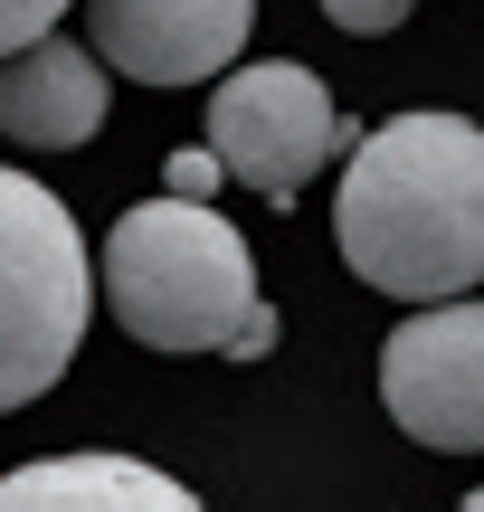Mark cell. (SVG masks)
Listing matches in <instances>:
<instances>
[{
    "label": "cell",
    "instance_id": "obj_1",
    "mask_svg": "<svg viewBox=\"0 0 484 512\" xmlns=\"http://www.w3.org/2000/svg\"><path fill=\"white\" fill-rule=\"evenodd\" d=\"M333 247L371 294L447 304L484 285V124L390 114L361 133L333 200Z\"/></svg>",
    "mask_w": 484,
    "mask_h": 512
},
{
    "label": "cell",
    "instance_id": "obj_2",
    "mask_svg": "<svg viewBox=\"0 0 484 512\" xmlns=\"http://www.w3.org/2000/svg\"><path fill=\"white\" fill-rule=\"evenodd\" d=\"M95 275H105L114 323H124L143 351H228L238 323L266 304L247 238L209 200H181V190L124 209Z\"/></svg>",
    "mask_w": 484,
    "mask_h": 512
},
{
    "label": "cell",
    "instance_id": "obj_3",
    "mask_svg": "<svg viewBox=\"0 0 484 512\" xmlns=\"http://www.w3.org/2000/svg\"><path fill=\"white\" fill-rule=\"evenodd\" d=\"M95 313V256L38 171L0 162V418L48 399Z\"/></svg>",
    "mask_w": 484,
    "mask_h": 512
},
{
    "label": "cell",
    "instance_id": "obj_4",
    "mask_svg": "<svg viewBox=\"0 0 484 512\" xmlns=\"http://www.w3.org/2000/svg\"><path fill=\"white\" fill-rule=\"evenodd\" d=\"M209 152L228 162V181H247L266 209H285L342 152V114L304 57H257V67H228L209 86Z\"/></svg>",
    "mask_w": 484,
    "mask_h": 512
},
{
    "label": "cell",
    "instance_id": "obj_5",
    "mask_svg": "<svg viewBox=\"0 0 484 512\" xmlns=\"http://www.w3.org/2000/svg\"><path fill=\"white\" fill-rule=\"evenodd\" d=\"M380 408L418 446H447V456L484 446V304L475 294H447L437 313H409L380 342Z\"/></svg>",
    "mask_w": 484,
    "mask_h": 512
},
{
    "label": "cell",
    "instance_id": "obj_6",
    "mask_svg": "<svg viewBox=\"0 0 484 512\" xmlns=\"http://www.w3.org/2000/svg\"><path fill=\"white\" fill-rule=\"evenodd\" d=\"M257 0H86V38L124 86H209L238 67Z\"/></svg>",
    "mask_w": 484,
    "mask_h": 512
},
{
    "label": "cell",
    "instance_id": "obj_7",
    "mask_svg": "<svg viewBox=\"0 0 484 512\" xmlns=\"http://www.w3.org/2000/svg\"><path fill=\"white\" fill-rule=\"evenodd\" d=\"M105 124V57L76 38H29L0 57V133L19 152H76Z\"/></svg>",
    "mask_w": 484,
    "mask_h": 512
},
{
    "label": "cell",
    "instance_id": "obj_8",
    "mask_svg": "<svg viewBox=\"0 0 484 512\" xmlns=\"http://www.w3.org/2000/svg\"><path fill=\"white\" fill-rule=\"evenodd\" d=\"M0 512H209L143 456H38L0 475Z\"/></svg>",
    "mask_w": 484,
    "mask_h": 512
},
{
    "label": "cell",
    "instance_id": "obj_9",
    "mask_svg": "<svg viewBox=\"0 0 484 512\" xmlns=\"http://www.w3.org/2000/svg\"><path fill=\"white\" fill-rule=\"evenodd\" d=\"M219 181H228V162H219L209 143H181V152L162 162V190H181V200H209Z\"/></svg>",
    "mask_w": 484,
    "mask_h": 512
},
{
    "label": "cell",
    "instance_id": "obj_10",
    "mask_svg": "<svg viewBox=\"0 0 484 512\" xmlns=\"http://www.w3.org/2000/svg\"><path fill=\"white\" fill-rule=\"evenodd\" d=\"M323 19L352 29V38H390L399 19H409V0H323Z\"/></svg>",
    "mask_w": 484,
    "mask_h": 512
},
{
    "label": "cell",
    "instance_id": "obj_11",
    "mask_svg": "<svg viewBox=\"0 0 484 512\" xmlns=\"http://www.w3.org/2000/svg\"><path fill=\"white\" fill-rule=\"evenodd\" d=\"M67 10V0H0V57L29 48V38H48V19Z\"/></svg>",
    "mask_w": 484,
    "mask_h": 512
},
{
    "label": "cell",
    "instance_id": "obj_12",
    "mask_svg": "<svg viewBox=\"0 0 484 512\" xmlns=\"http://www.w3.org/2000/svg\"><path fill=\"white\" fill-rule=\"evenodd\" d=\"M266 351H276V304H257L238 323V342H228V361H266Z\"/></svg>",
    "mask_w": 484,
    "mask_h": 512
},
{
    "label": "cell",
    "instance_id": "obj_13",
    "mask_svg": "<svg viewBox=\"0 0 484 512\" xmlns=\"http://www.w3.org/2000/svg\"><path fill=\"white\" fill-rule=\"evenodd\" d=\"M456 512H484V484H475V494H466V503H456Z\"/></svg>",
    "mask_w": 484,
    "mask_h": 512
}]
</instances>
